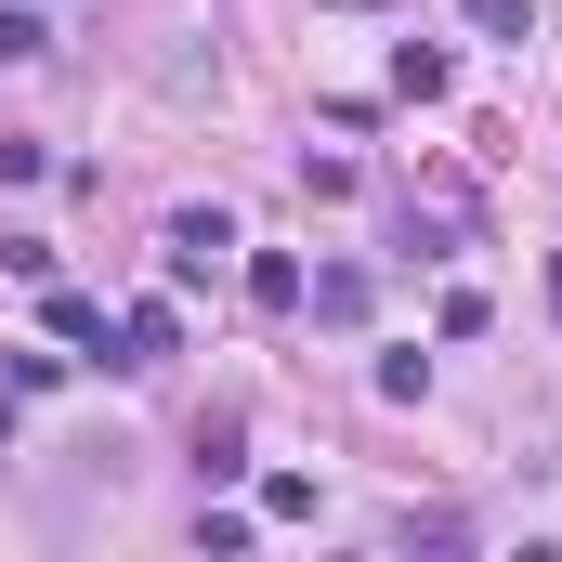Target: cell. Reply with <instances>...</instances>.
<instances>
[{
    "label": "cell",
    "instance_id": "cell-5",
    "mask_svg": "<svg viewBox=\"0 0 562 562\" xmlns=\"http://www.w3.org/2000/svg\"><path fill=\"white\" fill-rule=\"evenodd\" d=\"M249 458H236V419H196V484H236Z\"/></svg>",
    "mask_w": 562,
    "mask_h": 562
},
{
    "label": "cell",
    "instance_id": "cell-1",
    "mask_svg": "<svg viewBox=\"0 0 562 562\" xmlns=\"http://www.w3.org/2000/svg\"><path fill=\"white\" fill-rule=\"evenodd\" d=\"M170 353H183V314L170 301H132L119 314V367H170Z\"/></svg>",
    "mask_w": 562,
    "mask_h": 562
},
{
    "label": "cell",
    "instance_id": "cell-9",
    "mask_svg": "<svg viewBox=\"0 0 562 562\" xmlns=\"http://www.w3.org/2000/svg\"><path fill=\"white\" fill-rule=\"evenodd\" d=\"M40 170H53L40 144H26V132H0V183H40Z\"/></svg>",
    "mask_w": 562,
    "mask_h": 562
},
{
    "label": "cell",
    "instance_id": "cell-6",
    "mask_svg": "<svg viewBox=\"0 0 562 562\" xmlns=\"http://www.w3.org/2000/svg\"><path fill=\"white\" fill-rule=\"evenodd\" d=\"M26 53H53V26H40L26 0H0V66H26Z\"/></svg>",
    "mask_w": 562,
    "mask_h": 562
},
{
    "label": "cell",
    "instance_id": "cell-11",
    "mask_svg": "<svg viewBox=\"0 0 562 562\" xmlns=\"http://www.w3.org/2000/svg\"><path fill=\"white\" fill-rule=\"evenodd\" d=\"M550 314H562V249H550Z\"/></svg>",
    "mask_w": 562,
    "mask_h": 562
},
{
    "label": "cell",
    "instance_id": "cell-10",
    "mask_svg": "<svg viewBox=\"0 0 562 562\" xmlns=\"http://www.w3.org/2000/svg\"><path fill=\"white\" fill-rule=\"evenodd\" d=\"M0 458H13V380H0Z\"/></svg>",
    "mask_w": 562,
    "mask_h": 562
},
{
    "label": "cell",
    "instance_id": "cell-3",
    "mask_svg": "<svg viewBox=\"0 0 562 562\" xmlns=\"http://www.w3.org/2000/svg\"><path fill=\"white\" fill-rule=\"evenodd\" d=\"M301 301H314V327H367V276H353V262L301 276Z\"/></svg>",
    "mask_w": 562,
    "mask_h": 562
},
{
    "label": "cell",
    "instance_id": "cell-8",
    "mask_svg": "<svg viewBox=\"0 0 562 562\" xmlns=\"http://www.w3.org/2000/svg\"><path fill=\"white\" fill-rule=\"evenodd\" d=\"M458 13H471L484 40H524V26H537V0H458Z\"/></svg>",
    "mask_w": 562,
    "mask_h": 562
},
{
    "label": "cell",
    "instance_id": "cell-4",
    "mask_svg": "<svg viewBox=\"0 0 562 562\" xmlns=\"http://www.w3.org/2000/svg\"><path fill=\"white\" fill-rule=\"evenodd\" d=\"M249 301H262V314H301V262L262 249V262H249Z\"/></svg>",
    "mask_w": 562,
    "mask_h": 562
},
{
    "label": "cell",
    "instance_id": "cell-7",
    "mask_svg": "<svg viewBox=\"0 0 562 562\" xmlns=\"http://www.w3.org/2000/svg\"><path fill=\"white\" fill-rule=\"evenodd\" d=\"M393 92H419V105L445 92V53H431V40H406V53H393Z\"/></svg>",
    "mask_w": 562,
    "mask_h": 562
},
{
    "label": "cell",
    "instance_id": "cell-2",
    "mask_svg": "<svg viewBox=\"0 0 562 562\" xmlns=\"http://www.w3.org/2000/svg\"><path fill=\"white\" fill-rule=\"evenodd\" d=\"M223 249H236V223H223V210H170V276H210Z\"/></svg>",
    "mask_w": 562,
    "mask_h": 562
}]
</instances>
